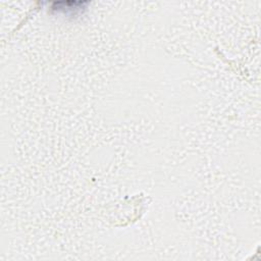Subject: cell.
Wrapping results in <instances>:
<instances>
[{
  "mask_svg": "<svg viewBox=\"0 0 261 261\" xmlns=\"http://www.w3.org/2000/svg\"><path fill=\"white\" fill-rule=\"evenodd\" d=\"M85 4H87V2L84 1H60L52 4V9L60 10L63 13H66L67 10H70L71 13H75L76 10H81V8H84Z\"/></svg>",
  "mask_w": 261,
  "mask_h": 261,
  "instance_id": "6da1fadb",
  "label": "cell"
}]
</instances>
